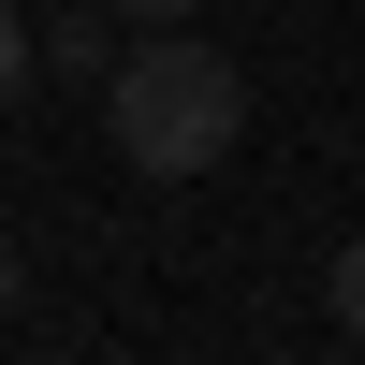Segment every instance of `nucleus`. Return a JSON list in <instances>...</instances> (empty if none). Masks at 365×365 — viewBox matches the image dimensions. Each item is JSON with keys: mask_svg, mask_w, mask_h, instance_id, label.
I'll use <instances>...</instances> for the list:
<instances>
[{"mask_svg": "<svg viewBox=\"0 0 365 365\" xmlns=\"http://www.w3.org/2000/svg\"><path fill=\"white\" fill-rule=\"evenodd\" d=\"M15 292H29V249H15V234H0V322H15Z\"/></svg>", "mask_w": 365, "mask_h": 365, "instance_id": "nucleus-6", "label": "nucleus"}, {"mask_svg": "<svg viewBox=\"0 0 365 365\" xmlns=\"http://www.w3.org/2000/svg\"><path fill=\"white\" fill-rule=\"evenodd\" d=\"M103 132H117L132 175H220L234 132H249V73H234L205 29H146L103 73Z\"/></svg>", "mask_w": 365, "mask_h": 365, "instance_id": "nucleus-1", "label": "nucleus"}, {"mask_svg": "<svg viewBox=\"0 0 365 365\" xmlns=\"http://www.w3.org/2000/svg\"><path fill=\"white\" fill-rule=\"evenodd\" d=\"M205 0H117V29H190Z\"/></svg>", "mask_w": 365, "mask_h": 365, "instance_id": "nucleus-5", "label": "nucleus"}, {"mask_svg": "<svg viewBox=\"0 0 365 365\" xmlns=\"http://www.w3.org/2000/svg\"><path fill=\"white\" fill-rule=\"evenodd\" d=\"M336 322H351V336H365V234H351V249H336Z\"/></svg>", "mask_w": 365, "mask_h": 365, "instance_id": "nucleus-4", "label": "nucleus"}, {"mask_svg": "<svg viewBox=\"0 0 365 365\" xmlns=\"http://www.w3.org/2000/svg\"><path fill=\"white\" fill-rule=\"evenodd\" d=\"M29 73H44V29H29V15H15V0H0V103H15V88H29Z\"/></svg>", "mask_w": 365, "mask_h": 365, "instance_id": "nucleus-3", "label": "nucleus"}, {"mask_svg": "<svg viewBox=\"0 0 365 365\" xmlns=\"http://www.w3.org/2000/svg\"><path fill=\"white\" fill-rule=\"evenodd\" d=\"M117 58H132V44H117L103 15H58V29H44V73H117Z\"/></svg>", "mask_w": 365, "mask_h": 365, "instance_id": "nucleus-2", "label": "nucleus"}]
</instances>
